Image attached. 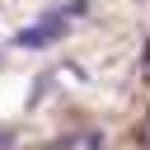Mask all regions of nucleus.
<instances>
[{"label": "nucleus", "mask_w": 150, "mask_h": 150, "mask_svg": "<svg viewBox=\"0 0 150 150\" xmlns=\"http://www.w3.org/2000/svg\"><path fill=\"white\" fill-rule=\"evenodd\" d=\"M66 9V19H80V14H89V0H70V5H61Z\"/></svg>", "instance_id": "obj_3"}, {"label": "nucleus", "mask_w": 150, "mask_h": 150, "mask_svg": "<svg viewBox=\"0 0 150 150\" xmlns=\"http://www.w3.org/2000/svg\"><path fill=\"white\" fill-rule=\"evenodd\" d=\"M66 28H70V19H66V9L56 5V9H42V19L38 23H28V28H19L14 33V47H23V52H47L52 42H61L66 38Z\"/></svg>", "instance_id": "obj_1"}, {"label": "nucleus", "mask_w": 150, "mask_h": 150, "mask_svg": "<svg viewBox=\"0 0 150 150\" xmlns=\"http://www.w3.org/2000/svg\"><path fill=\"white\" fill-rule=\"evenodd\" d=\"M145 80H150V42H145Z\"/></svg>", "instance_id": "obj_5"}, {"label": "nucleus", "mask_w": 150, "mask_h": 150, "mask_svg": "<svg viewBox=\"0 0 150 150\" xmlns=\"http://www.w3.org/2000/svg\"><path fill=\"white\" fill-rule=\"evenodd\" d=\"M47 89H52V75H38V80H33V94H28V98H33V103H38V98H42V94H47Z\"/></svg>", "instance_id": "obj_2"}, {"label": "nucleus", "mask_w": 150, "mask_h": 150, "mask_svg": "<svg viewBox=\"0 0 150 150\" xmlns=\"http://www.w3.org/2000/svg\"><path fill=\"white\" fill-rule=\"evenodd\" d=\"M0 150H14V131H0Z\"/></svg>", "instance_id": "obj_4"}]
</instances>
